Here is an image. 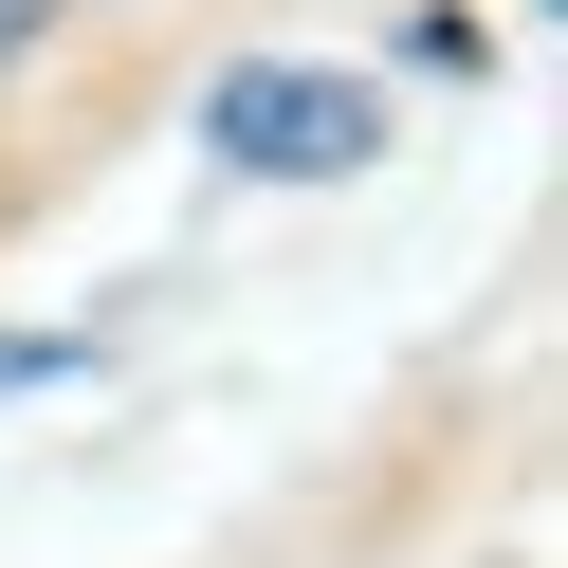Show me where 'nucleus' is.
Here are the masks:
<instances>
[{
    "instance_id": "1",
    "label": "nucleus",
    "mask_w": 568,
    "mask_h": 568,
    "mask_svg": "<svg viewBox=\"0 0 568 568\" xmlns=\"http://www.w3.org/2000/svg\"><path fill=\"white\" fill-rule=\"evenodd\" d=\"M202 148L239 165V184H331V165L385 148V111L348 74H294V55H239L221 92H202Z\"/></svg>"
},
{
    "instance_id": "2",
    "label": "nucleus",
    "mask_w": 568,
    "mask_h": 568,
    "mask_svg": "<svg viewBox=\"0 0 568 568\" xmlns=\"http://www.w3.org/2000/svg\"><path fill=\"white\" fill-rule=\"evenodd\" d=\"M55 367H74L55 331H0V404H19V385H55Z\"/></svg>"
},
{
    "instance_id": "3",
    "label": "nucleus",
    "mask_w": 568,
    "mask_h": 568,
    "mask_svg": "<svg viewBox=\"0 0 568 568\" xmlns=\"http://www.w3.org/2000/svg\"><path fill=\"white\" fill-rule=\"evenodd\" d=\"M38 19H55V0H0V74H19V55H38Z\"/></svg>"
}]
</instances>
